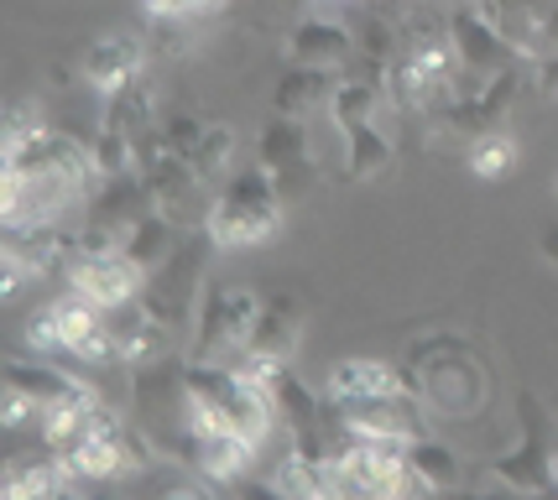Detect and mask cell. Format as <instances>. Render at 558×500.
Wrapping results in <instances>:
<instances>
[{
	"instance_id": "obj_1",
	"label": "cell",
	"mask_w": 558,
	"mask_h": 500,
	"mask_svg": "<svg viewBox=\"0 0 558 500\" xmlns=\"http://www.w3.org/2000/svg\"><path fill=\"white\" fill-rule=\"evenodd\" d=\"M402 370H408V391L423 402V412H434L444 423H475L490 402L486 359L460 333L417 339L402 359Z\"/></svg>"
},
{
	"instance_id": "obj_2",
	"label": "cell",
	"mask_w": 558,
	"mask_h": 500,
	"mask_svg": "<svg viewBox=\"0 0 558 500\" xmlns=\"http://www.w3.org/2000/svg\"><path fill=\"white\" fill-rule=\"evenodd\" d=\"M183 381H189V428H230L241 432L245 443L262 449V438L277 423L271 391L251 386L230 359H204V355L183 359Z\"/></svg>"
},
{
	"instance_id": "obj_3",
	"label": "cell",
	"mask_w": 558,
	"mask_h": 500,
	"mask_svg": "<svg viewBox=\"0 0 558 500\" xmlns=\"http://www.w3.org/2000/svg\"><path fill=\"white\" fill-rule=\"evenodd\" d=\"M282 209H288V198L277 193V178L267 167H245L235 178H225L204 224H209L219 251H245V245H262L282 230Z\"/></svg>"
},
{
	"instance_id": "obj_4",
	"label": "cell",
	"mask_w": 558,
	"mask_h": 500,
	"mask_svg": "<svg viewBox=\"0 0 558 500\" xmlns=\"http://www.w3.org/2000/svg\"><path fill=\"white\" fill-rule=\"evenodd\" d=\"M215 251L219 245H215V235H209V224H194L189 235L178 240V251H172L168 261L142 282V303L157 313L172 333H183L198 318V303H204L198 292H204V271H209V256H215Z\"/></svg>"
},
{
	"instance_id": "obj_5",
	"label": "cell",
	"mask_w": 558,
	"mask_h": 500,
	"mask_svg": "<svg viewBox=\"0 0 558 500\" xmlns=\"http://www.w3.org/2000/svg\"><path fill=\"white\" fill-rule=\"evenodd\" d=\"M408 490V443L335 428V496H397Z\"/></svg>"
},
{
	"instance_id": "obj_6",
	"label": "cell",
	"mask_w": 558,
	"mask_h": 500,
	"mask_svg": "<svg viewBox=\"0 0 558 500\" xmlns=\"http://www.w3.org/2000/svg\"><path fill=\"white\" fill-rule=\"evenodd\" d=\"M517 417H522V438H517L511 453L490 459L486 479L490 485H507V490H522V496H543V490H554V438H548L543 402L527 386L517 391Z\"/></svg>"
},
{
	"instance_id": "obj_7",
	"label": "cell",
	"mask_w": 558,
	"mask_h": 500,
	"mask_svg": "<svg viewBox=\"0 0 558 500\" xmlns=\"http://www.w3.org/2000/svg\"><path fill=\"white\" fill-rule=\"evenodd\" d=\"M136 172H142L151 204H157L168 219H178V224H198V219H209L204 215V178L194 172V162H183V157L168 146L162 125L136 146Z\"/></svg>"
},
{
	"instance_id": "obj_8",
	"label": "cell",
	"mask_w": 558,
	"mask_h": 500,
	"mask_svg": "<svg viewBox=\"0 0 558 500\" xmlns=\"http://www.w3.org/2000/svg\"><path fill=\"white\" fill-rule=\"evenodd\" d=\"M131 412H136V423L157 438V449L168 443L172 432L189 428V381H183V359H172V355L142 359L136 376H131Z\"/></svg>"
},
{
	"instance_id": "obj_9",
	"label": "cell",
	"mask_w": 558,
	"mask_h": 500,
	"mask_svg": "<svg viewBox=\"0 0 558 500\" xmlns=\"http://www.w3.org/2000/svg\"><path fill=\"white\" fill-rule=\"evenodd\" d=\"M262 297L267 292H256V286H209L194 318V355L225 359L245 350L251 329H256V313H262Z\"/></svg>"
},
{
	"instance_id": "obj_10",
	"label": "cell",
	"mask_w": 558,
	"mask_h": 500,
	"mask_svg": "<svg viewBox=\"0 0 558 500\" xmlns=\"http://www.w3.org/2000/svg\"><path fill=\"white\" fill-rule=\"evenodd\" d=\"M329 417H335V428H350V432H365V438H387V443H413L423 423H417V402L413 391H402V397H329Z\"/></svg>"
},
{
	"instance_id": "obj_11",
	"label": "cell",
	"mask_w": 558,
	"mask_h": 500,
	"mask_svg": "<svg viewBox=\"0 0 558 500\" xmlns=\"http://www.w3.org/2000/svg\"><path fill=\"white\" fill-rule=\"evenodd\" d=\"M517 95H522V69L490 73L475 95H449L444 99V105L434 110V120L475 142V136H486V131H501V120H507V110L517 105Z\"/></svg>"
},
{
	"instance_id": "obj_12",
	"label": "cell",
	"mask_w": 558,
	"mask_h": 500,
	"mask_svg": "<svg viewBox=\"0 0 558 500\" xmlns=\"http://www.w3.org/2000/svg\"><path fill=\"white\" fill-rule=\"evenodd\" d=\"M256 162L277 178V193L282 198H303L308 183H314V162H308V125L298 115H277L271 125H262L256 136Z\"/></svg>"
},
{
	"instance_id": "obj_13",
	"label": "cell",
	"mask_w": 558,
	"mask_h": 500,
	"mask_svg": "<svg viewBox=\"0 0 558 500\" xmlns=\"http://www.w3.org/2000/svg\"><path fill=\"white\" fill-rule=\"evenodd\" d=\"M449 37H454V52H460V69L464 73H507L522 63V52L507 42V32L486 16V5H460L454 16H449Z\"/></svg>"
},
{
	"instance_id": "obj_14",
	"label": "cell",
	"mask_w": 558,
	"mask_h": 500,
	"mask_svg": "<svg viewBox=\"0 0 558 500\" xmlns=\"http://www.w3.org/2000/svg\"><path fill=\"white\" fill-rule=\"evenodd\" d=\"M69 282L84 297H95L99 308H116V303L142 297L146 271L125 251H95V256H69Z\"/></svg>"
},
{
	"instance_id": "obj_15",
	"label": "cell",
	"mask_w": 558,
	"mask_h": 500,
	"mask_svg": "<svg viewBox=\"0 0 558 500\" xmlns=\"http://www.w3.org/2000/svg\"><path fill=\"white\" fill-rule=\"evenodd\" d=\"M157 204H151V193H146L142 172H121V178H99V188L89 193V215L84 224H95L105 235L125 240V230L136 224L142 215H151Z\"/></svg>"
},
{
	"instance_id": "obj_16",
	"label": "cell",
	"mask_w": 558,
	"mask_h": 500,
	"mask_svg": "<svg viewBox=\"0 0 558 500\" xmlns=\"http://www.w3.org/2000/svg\"><path fill=\"white\" fill-rule=\"evenodd\" d=\"M78 490V479L69 475V464L43 443V453H11L5 475H0V496L5 500H48Z\"/></svg>"
},
{
	"instance_id": "obj_17",
	"label": "cell",
	"mask_w": 558,
	"mask_h": 500,
	"mask_svg": "<svg viewBox=\"0 0 558 500\" xmlns=\"http://www.w3.org/2000/svg\"><path fill=\"white\" fill-rule=\"evenodd\" d=\"M142 63H146V48H142L136 32H105L99 42H89L78 73L95 84L99 95H116L121 84H131V78L142 73Z\"/></svg>"
},
{
	"instance_id": "obj_18",
	"label": "cell",
	"mask_w": 558,
	"mask_h": 500,
	"mask_svg": "<svg viewBox=\"0 0 558 500\" xmlns=\"http://www.w3.org/2000/svg\"><path fill=\"white\" fill-rule=\"evenodd\" d=\"M110 313V333H116V350H121L125 365H142V359H157L168 355V324L157 318V313L146 308L142 297H131V303H116Z\"/></svg>"
},
{
	"instance_id": "obj_19",
	"label": "cell",
	"mask_w": 558,
	"mask_h": 500,
	"mask_svg": "<svg viewBox=\"0 0 558 500\" xmlns=\"http://www.w3.org/2000/svg\"><path fill=\"white\" fill-rule=\"evenodd\" d=\"M157 125H162V120H157V89H151L146 73H136V78L121 84L116 95H105V120H99V131H116V136H125L131 146H142Z\"/></svg>"
},
{
	"instance_id": "obj_20",
	"label": "cell",
	"mask_w": 558,
	"mask_h": 500,
	"mask_svg": "<svg viewBox=\"0 0 558 500\" xmlns=\"http://www.w3.org/2000/svg\"><path fill=\"white\" fill-rule=\"evenodd\" d=\"M298 333H303V303L292 292H267L262 297V313H256V329H251V344L256 355L288 359L298 350Z\"/></svg>"
},
{
	"instance_id": "obj_21",
	"label": "cell",
	"mask_w": 558,
	"mask_h": 500,
	"mask_svg": "<svg viewBox=\"0 0 558 500\" xmlns=\"http://www.w3.org/2000/svg\"><path fill=\"white\" fill-rule=\"evenodd\" d=\"M361 48L340 22H324V16H308L288 32V63H314V69H340L350 52Z\"/></svg>"
},
{
	"instance_id": "obj_22",
	"label": "cell",
	"mask_w": 558,
	"mask_h": 500,
	"mask_svg": "<svg viewBox=\"0 0 558 500\" xmlns=\"http://www.w3.org/2000/svg\"><path fill=\"white\" fill-rule=\"evenodd\" d=\"M402 391H408V370L387 359L350 355L329 370V397H402Z\"/></svg>"
},
{
	"instance_id": "obj_23",
	"label": "cell",
	"mask_w": 558,
	"mask_h": 500,
	"mask_svg": "<svg viewBox=\"0 0 558 500\" xmlns=\"http://www.w3.org/2000/svg\"><path fill=\"white\" fill-rule=\"evenodd\" d=\"M460 479H464V464L454 449H444L438 438H423V432L408 443V490L438 496V490H454Z\"/></svg>"
},
{
	"instance_id": "obj_24",
	"label": "cell",
	"mask_w": 558,
	"mask_h": 500,
	"mask_svg": "<svg viewBox=\"0 0 558 500\" xmlns=\"http://www.w3.org/2000/svg\"><path fill=\"white\" fill-rule=\"evenodd\" d=\"M5 386H22L32 402L43 406H58V402H73V397H84L89 386L78 381V376H69V370H58V365H48V359H11L5 365Z\"/></svg>"
},
{
	"instance_id": "obj_25",
	"label": "cell",
	"mask_w": 558,
	"mask_h": 500,
	"mask_svg": "<svg viewBox=\"0 0 558 500\" xmlns=\"http://www.w3.org/2000/svg\"><path fill=\"white\" fill-rule=\"evenodd\" d=\"M335 95V69H314V63H292L282 78H277V89H271V110L277 115H308L318 105H329Z\"/></svg>"
},
{
	"instance_id": "obj_26",
	"label": "cell",
	"mask_w": 558,
	"mask_h": 500,
	"mask_svg": "<svg viewBox=\"0 0 558 500\" xmlns=\"http://www.w3.org/2000/svg\"><path fill=\"white\" fill-rule=\"evenodd\" d=\"M271 496H335V459H314V453L288 449V459L277 464V475L267 479Z\"/></svg>"
},
{
	"instance_id": "obj_27",
	"label": "cell",
	"mask_w": 558,
	"mask_h": 500,
	"mask_svg": "<svg viewBox=\"0 0 558 500\" xmlns=\"http://www.w3.org/2000/svg\"><path fill=\"white\" fill-rule=\"evenodd\" d=\"M178 230H183L178 219H168L162 209H151V215H142L136 224H131V230H125L121 251H125V256H131L136 266H142L146 277H151V271H157V266H162L172 251H178Z\"/></svg>"
},
{
	"instance_id": "obj_28",
	"label": "cell",
	"mask_w": 558,
	"mask_h": 500,
	"mask_svg": "<svg viewBox=\"0 0 558 500\" xmlns=\"http://www.w3.org/2000/svg\"><path fill=\"white\" fill-rule=\"evenodd\" d=\"M340 136H344V183H365V178L391 167V142L376 131V120H361V125H350Z\"/></svg>"
},
{
	"instance_id": "obj_29",
	"label": "cell",
	"mask_w": 558,
	"mask_h": 500,
	"mask_svg": "<svg viewBox=\"0 0 558 500\" xmlns=\"http://www.w3.org/2000/svg\"><path fill=\"white\" fill-rule=\"evenodd\" d=\"M464 162H470L475 178H486V183L511 178V167H517V142H511L507 131H486V136H475V142H470Z\"/></svg>"
},
{
	"instance_id": "obj_30",
	"label": "cell",
	"mask_w": 558,
	"mask_h": 500,
	"mask_svg": "<svg viewBox=\"0 0 558 500\" xmlns=\"http://www.w3.org/2000/svg\"><path fill=\"white\" fill-rule=\"evenodd\" d=\"M230 151H235V131H230V125H219V120H209V125H204V136H198V146L189 151V162H194V172L209 183V178L225 172Z\"/></svg>"
},
{
	"instance_id": "obj_31",
	"label": "cell",
	"mask_w": 558,
	"mask_h": 500,
	"mask_svg": "<svg viewBox=\"0 0 558 500\" xmlns=\"http://www.w3.org/2000/svg\"><path fill=\"white\" fill-rule=\"evenodd\" d=\"M48 131V120H43V110L32 105V99H16L11 105V115H5V151H16V146H26L32 136H43Z\"/></svg>"
},
{
	"instance_id": "obj_32",
	"label": "cell",
	"mask_w": 558,
	"mask_h": 500,
	"mask_svg": "<svg viewBox=\"0 0 558 500\" xmlns=\"http://www.w3.org/2000/svg\"><path fill=\"white\" fill-rule=\"evenodd\" d=\"M26 350H32V355L63 350V333H58V313H52V303L43 313H32V324H26Z\"/></svg>"
},
{
	"instance_id": "obj_33",
	"label": "cell",
	"mask_w": 558,
	"mask_h": 500,
	"mask_svg": "<svg viewBox=\"0 0 558 500\" xmlns=\"http://www.w3.org/2000/svg\"><path fill=\"white\" fill-rule=\"evenodd\" d=\"M204 125H209V120H198V115H168L162 120V136H168V146L189 162V151H194L198 136H204Z\"/></svg>"
},
{
	"instance_id": "obj_34",
	"label": "cell",
	"mask_w": 558,
	"mask_h": 500,
	"mask_svg": "<svg viewBox=\"0 0 558 500\" xmlns=\"http://www.w3.org/2000/svg\"><path fill=\"white\" fill-rule=\"evenodd\" d=\"M26 417H43V406L32 402L22 386H5V397H0V423H5V428H22Z\"/></svg>"
},
{
	"instance_id": "obj_35",
	"label": "cell",
	"mask_w": 558,
	"mask_h": 500,
	"mask_svg": "<svg viewBox=\"0 0 558 500\" xmlns=\"http://www.w3.org/2000/svg\"><path fill=\"white\" fill-rule=\"evenodd\" d=\"M219 0H146V11H151V16H178V22H183V16H198V11H215Z\"/></svg>"
},
{
	"instance_id": "obj_36",
	"label": "cell",
	"mask_w": 558,
	"mask_h": 500,
	"mask_svg": "<svg viewBox=\"0 0 558 500\" xmlns=\"http://www.w3.org/2000/svg\"><path fill=\"white\" fill-rule=\"evenodd\" d=\"M537 89H543L548 99H558V48L537 58Z\"/></svg>"
},
{
	"instance_id": "obj_37",
	"label": "cell",
	"mask_w": 558,
	"mask_h": 500,
	"mask_svg": "<svg viewBox=\"0 0 558 500\" xmlns=\"http://www.w3.org/2000/svg\"><path fill=\"white\" fill-rule=\"evenodd\" d=\"M537 251H543V261L558 266V224H543V235H537Z\"/></svg>"
},
{
	"instance_id": "obj_38",
	"label": "cell",
	"mask_w": 558,
	"mask_h": 500,
	"mask_svg": "<svg viewBox=\"0 0 558 500\" xmlns=\"http://www.w3.org/2000/svg\"><path fill=\"white\" fill-rule=\"evenodd\" d=\"M554 485H558V443H554Z\"/></svg>"
},
{
	"instance_id": "obj_39",
	"label": "cell",
	"mask_w": 558,
	"mask_h": 500,
	"mask_svg": "<svg viewBox=\"0 0 558 500\" xmlns=\"http://www.w3.org/2000/svg\"><path fill=\"white\" fill-rule=\"evenodd\" d=\"M288 5H308V0H288Z\"/></svg>"
},
{
	"instance_id": "obj_40",
	"label": "cell",
	"mask_w": 558,
	"mask_h": 500,
	"mask_svg": "<svg viewBox=\"0 0 558 500\" xmlns=\"http://www.w3.org/2000/svg\"><path fill=\"white\" fill-rule=\"evenodd\" d=\"M554 193H558V183H554Z\"/></svg>"
}]
</instances>
